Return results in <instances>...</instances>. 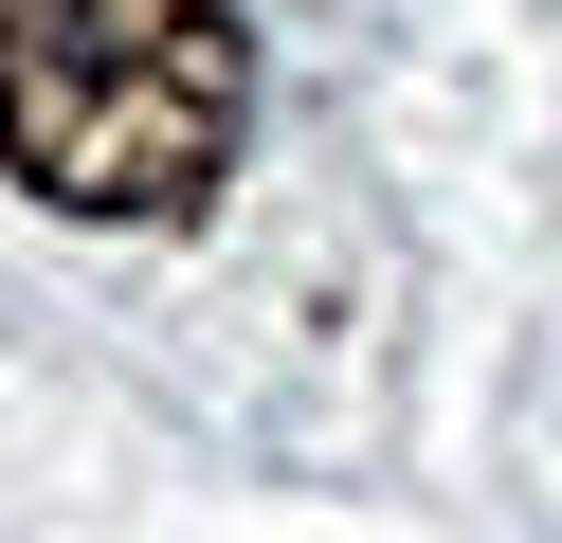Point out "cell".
Returning a JSON list of instances; mask_svg holds the SVG:
<instances>
[{
	"mask_svg": "<svg viewBox=\"0 0 562 543\" xmlns=\"http://www.w3.org/2000/svg\"><path fill=\"white\" fill-rule=\"evenodd\" d=\"M255 0H0V181L55 217L164 236L236 181Z\"/></svg>",
	"mask_w": 562,
	"mask_h": 543,
	"instance_id": "6da1fadb",
	"label": "cell"
}]
</instances>
